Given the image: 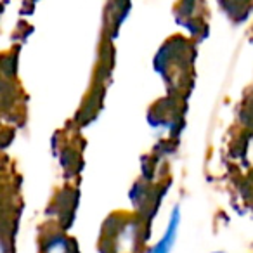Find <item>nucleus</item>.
<instances>
[{
	"mask_svg": "<svg viewBox=\"0 0 253 253\" xmlns=\"http://www.w3.org/2000/svg\"><path fill=\"white\" fill-rule=\"evenodd\" d=\"M180 220H182V215H180V208L175 207L170 213L169 224L165 225V231H163L162 238L156 241V245L151 248L149 253H170L172 248L175 246V239L179 234Z\"/></svg>",
	"mask_w": 253,
	"mask_h": 253,
	"instance_id": "1",
	"label": "nucleus"
},
{
	"mask_svg": "<svg viewBox=\"0 0 253 253\" xmlns=\"http://www.w3.org/2000/svg\"><path fill=\"white\" fill-rule=\"evenodd\" d=\"M115 246L118 253H132L137 246V225L128 224L118 232L115 239Z\"/></svg>",
	"mask_w": 253,
	"mask_h": 253,
	"instance_id": "2",
	"label": "nucleus"
},
{
	"mask_svg": "<svg viewBox=\"0 0 253 253\" xmlns=\"http://www.w3.org/2000/svg\"><path fill=\"white\" fill-rule=\"evenodd\" d=\"M43 253H68L66 239H63V238L52 239V241L45 246V252H43Z\"/></svg>",
	"mask_w": 253,
	"mask_h": 253,
	"instance_id": "3",
	"label": "nucleus"
},
{
	"mask_svg": "<svg viewBox=\"0 0 253 253\" xmlns=\"http://www.w3.org/2000/svg\"><path fill=\"white\" fill-rule=\"evenodd\" d=\"M218 253H220V252H218Z\"/></svg>",
	"mask_w": 253,
	"mask_h": 253,
	"instance_id": "4",
	"label": "nucleus"
}]
</instances>
